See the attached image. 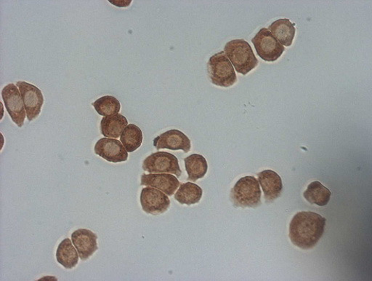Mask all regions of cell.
<instances>
[{
  "mask_svg": "<svg viewBox=\"0 0 372 281\" xmlns=\"http://www.w3.org/2000/svg\"><path fill=\"white\" fill-rule=\"evenodd\" d=\"M327 219L320 215L303 212L295 215L290 224V238L296 247L313 248L325 233Z\"/></svg>",
  "mask_w": 372,
  "mask_h": 281,
  "instance_id": "6da1fadb",
  "label": "cell"
},
{
  "mask_svg": "<svg viewBox=\"0 0 372 281\" xmlns=\"http://www.w3.org/2000/svg\"><path fill=\"white\" fill-rule=\"evenodd\" d=\"M225 54L239 73L246 75L258 64L252 47L244 40L228 42L225 46Z\"/></svg>",
  "mask_w": 372,
  "mask_h": 281,
  "instance_id": "7a4b0ae2",
  "label": "cell"
},
{
  "mask_svg": "<svg viewBox=\"0 0 372 281\" xmlns=\"http://www.w3.org/2000/svg\"><path fill=\"white\" fill-rule=\"evenodd\" d=\"M231 200L236 207L256 208L261 205L258 180L251 175L240 179L231 191Z\"/></svg>",
  "mask_w": 372,
  "mask_h": 281,
  "instance_id": "3957f363",
  "label": "cell"
},
{
  "mask_svg": "<svg viewBox=\"0 0 372 281\" xmlns=\"http://www.w3.org/2000/svg\"><path fill=\"white\" fill-rule=\"evenodd\" d=\"M207 73L212 83L216 85L228 87L237 82L235 68L221 51L212 56L207 63Z\"/></svg>",
  "mask_w": 372,
  "mask_h": 281,
  "instance_id": "277c9868",
  "label": "cell"
},
{
  "mask_svg": "<svg viewBox=\"0 0 372 281\" xmlns=\"http://www.w3.org/2000/svg\"><path fill=\"white\" fill-rule=\"evenodd\" d=\"M258 55L265 62H275L278 59L285 48L281 45L267 28L261 29L252 40Z\"/></svg>",
  "mask_w": 372,
  "mask_h": 281,
  "instance_id": "5b68a950",
  "label": "cell"
},
{
  "mask_svg": "<svg viewBox=\"0 0 372 281\" xmlns=\"http://www.w3.org/2000/svg\"><path fill=\"white\" fill-rule=\"evenodd\" d=\"M143 169L150 173H172L177 178L182 174L178 158L167 152H157L147 157Z\"/></svg>",
  "mask_w": 372,
  "mask_h": 281,
  "instance_id": "8992f818",
  "label": "cell"
},
{
  "mask_svg": "<svg viewBox=\"0 0 372 281\" xmlns=\"http://www.w3.org/2000/svg\"><path fill=\"white\" fill-rule=\"evenodd\" d=\"M2 97L12 120L22 128L24 124L27 113L20 91L14 84H8L2 91Z\"/></svg>",
  "mask_w": 372,
  "mask_h": 281,
  "instance_id": "52a82bcc",
  "label": "cell"
},
{
  "mask_svg": "<svg viewBox=\"0 0 372 281\" xmlns=\"http://www.w3.org/2000/svg\"><path fill=\"white\" fill-rule=\"evenodd\" d=\"M24 103L27 116L29 122L38 117L44 103L43 92L37 86L25 81L17 82Z\"/></svg>",
  "mask_w": 372,
  "mask_h": 281,
  "instance_id": "ba28073f",
  "label": "cell"
},
{
  "mask_svg": "<svg viewBox=\"0 0 372 281\" xmlns=\"http://www.w3.org/2000/svg\"><path fill=\"white\" fill-rule=\"evenodd\" d=\"M140 204L146 213L159 215L165 213L169 209L170 200L161 190L147 187L142 189Z\"/></svg>",
  "mask_w": 372,
  "mask_h": 281,
  "instance_id": "9c48e42d",
  "label": "cell"
},
{
  "mask_svg": "<svg viewBox=\"0 0 372 281\" xmlns=\"http://www.w3.org/2000/svg\"><path fill=\"white\" fill-rule=\"evenodd\" d=\"M94 150L96 154L110 163L125 162L128 159V152L120 140L116 138H101L98 140Z\"/></svg>",
  "mask_w": 372,
  "mask_h": 281,
  "instance_id": "30bf717a",
  "label": "cell"
},
{
  "mask_svg": "<svg viewBox=\"0 0 372 281\" xmlns=\"http://www.w3.org/2000/svg\"><path fill=\"white\" fill-rule=\"evenodd\" d=\"M154 146L157 150L168 149L171 150H184L187 153L191 150L190 139L179 130H170L159 135L154 140Z\"/></svg>",
  "mask_w": 372,
  "mask_h": 281,
  "instance_id": "8fae6325",
  "label": "cell"
},
{
  "mask_svg": "<svg viewBox=\"0 0 372 281\" xmlns=\"http://www.w3.org/2000/svg\"><path fill=\"white\" fill-rule=\"evenodd\" d=\"M140 185L161 190L169 196H173L181 185L179 180L169 173L143 174Z\"/></svg>",
  "mask_w": 372,
  "mask_h": 281,
  "instance_id": "7c38bea8",
  "label": "cell"
},
{
  "mask_svg": "<svg viewBox=\"0 0 372 281\" xmlns=\"http://www.w3.org/2000/svg\"><path fill=\"white\" fill-rule=\"evenodd\" d=\"M97 240L96 233L86 229L77 230L72 235V241L83 261L91 257L98 250Z\"/></svg>",
  "mask_w": 372,
  "mask_h": 281,
  "instance_id": "4fadbf2b",
  "label": "cell"
},
{
  "mask_svg": "<svg viewBox=\"0 0 372 281\" xmlns=\"http://www.w3.org/2000/svg\"><path fill=\"white\" fill-rule=\"evenodd\" d=\"M258 175L265 201L271 203L276 200L281 196L283 189L280 175L272 170L263 171Z\"/></svg>",
  "mask_w": 372,
  "mask_h": 281,
  "instance_id": "5bb4252c",
  "label": "cell"
},
{
  "mask_svg": "<svg viewBox=\"0 0 372 281\" xmlns=\"http://www.w3.org/2000/svg\"><path fill=\"white\" fill-rule=\"evenodd\" d=\"M128 126L127 118L121 114L106 116L101 122V132L105 138L117 139Z\"/></svg>",
  "mask_w": 372,
  "mask_h": 281,
  "instance_id": "9a60e30c",
  "label": "cell"
},
{
  "mask_svg": "<svg viewBox=\"0 0 372 281\" xmlns=\"http://www.w3.org/2000/svg\"><path fill=\"white\" fill-rule=\"evenodd\" d=\"M79 254L72 240L66 238L59 245L57 259L61 266L68 270L75 268L79 262Z\"/></svg>",
  "mask_w": 372,
  "mask_h": 281,
  "instance_id": "2e32d148",
  "label": "cell"
},
{
  "mask_svg": "<svg viewBox=\"0 0 372 281\" xmlns=\"http://www.w3.org/2000/svg\"><path fill=\"white\" fill-rule=\"evenodd\" d=\"M274 37L283 45L290 46L292 44L296 29L295 24L288 19H281L274 22L270 27Z\"/></svg>",
  "mask_w": 372,
  "mask_h": 281,
  "instance_id": "e0dca14e",
  "label": "cell"
},
{
  "mask_svg": "<svg viewBox=\"0 0 372 281\" xmlns=\"http://www.w3.org/2000/svg\"><path fill=\"white\" fill-rule=\"evenodd\" d=\"M184 161L188 181L196 182L204 177L208 170V165L204 156L193 154L185 158Z\"/></svg>",
  "mask_w": 372,
  "mask_h": 281,
  "instance_id": "ac0fdd59",
  "label": "cell"
},
{
  "mask_svg": "<svg viewBox=\"0 0 372 281\" xmlns=\"http://www.w3.org/2000/svg\"><path fill=\"white\" fill-rule=\"evenodd\" d=\"M203 191L196 184L187 182L180 185L174 194V199L181 205H194L198 203L202 197Z\"/></svg>",
  "mask_w": 372,
  "mask_h": 281,
  "instance_id": "d6986e66",
  "label": "cell"
},
{
  "mask_svg": "<svg viewBox=\"0 0 372 281\" xmlns=\"http://www.w3.org/2000/svg\"><path fill=\"white\" fill-rule=\"evenodd\" d=\"M331 196V191L318 181L311 183L304 193V196L308 202L318 206H327L330 201Z\"/></svg>",
  "mask_w": 372,
  "mask_h": 281,
  "instance_id": "ffe728a7",
  "label": "cell"
},
{
  "mask_svg": "<svg viewBox=\"0 0 372 281\" xmlns=\"http://www.w3.org/2000/svg\"><path fill=\"white\" fill-rule=\"evenodd\" d=\"M120 142L128 152H133L143 143V133L137 126L130 124L123 131Z\"/></svg>",
  "mask_w": 372,
  "mask_h": 281,
  "instance_id": "44dd1931",
  "label": "cell"
},
{
  "mask_svg": "<svg viewBox=\"0 0 372 281\" xmlns=\"http://www.w3.org/2000/svg\"><path fill=\"white\" fill-rule=\"evenodd\" d=\"M93 106L100 115L104 117L117 115L121 109L119 100L111 96H105L97 99Z\"/></svg>",
  "mask_w": 372,
  "mask_h": 281,
  "instance_id": "7402d4cb",
  "label": "cell"
},
{
  "mask_svg": "<svg viewBox=\"0 0 372 281\" xmlns=\"http://www.w3.org/2000/svg\"><path fill=\"white\" fill-rule=\"evenodd\" d=\"M110 3L119 8H127L131 4L132 1L131 0H129V1H127V0H126V1H120V0H116V1H114V0H110Z\"/></svg>",
  "mask_w": 372,
  "mask_h": 281,
  "instance_id": "603a6c76",
  "label": "cell"
}]
</instances>
